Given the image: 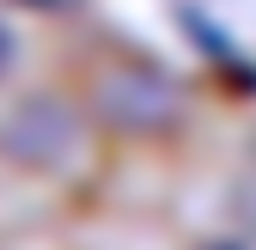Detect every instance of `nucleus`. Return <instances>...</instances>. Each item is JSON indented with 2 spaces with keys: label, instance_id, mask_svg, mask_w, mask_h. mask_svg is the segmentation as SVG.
<instances>
[{
  "label": "nucleus",
  "instance_id": "nucleus-1",
  "mask_svg": "<svg viewBox=\"0 0 256 250\" xmlns=\"http://www.w3.org/2000/svg\"><path fill=\"white\" fill-rule=\"evenodd\" d=\"M0 146L24 165H68L80 152V122L55 98H24L6 122H0Z\"/></svg>",
  "mask_w": 256,
  "mask_h": 250
},
{
  "label": "nucleus",
  "instance_id": "nucleus-3",
  "mask_svg": "<svg viewBox=\"0 0 256 250\" xmlns=\"http://www.w3.org/2000/svg\"><path fill=\"white\" fill-rule=\"evenodd\" d=\"M6 55H12V37H6V30H0V61H6Z\"/></svg>",
  "mask_w": 256,
  "mask_h": 250
},
{
  "label": "nucleus",
  "instance_id": "nucleus-2",
  "mask_svg": "<svg viewBox=\"0 0 256 250\" xmlns=\"http://www.w3.org/2000/svg\"><path fill=\"white\" fill-rule=\"evenodd\" d=\"M98 104H104L110 122H122V128H158V122L177 116V86L146 74V68H116L98 86Z\"/></svg>",
  "mask_w": 256,
  "mask_h": 250
}]
</instances>
